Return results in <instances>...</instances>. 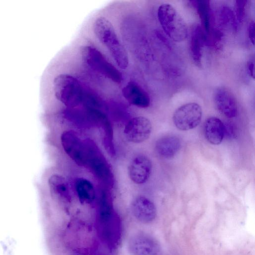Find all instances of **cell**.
<instances>
[{"mask_svg":"<svg viewBox=\"0 0 255 255\" xmlns=\"http://www.w3.org/2000/svg\"><path fill=\"white\" fill-rule=\"evenodd\" d=\"M249 37L252 44L255 42V23L253 20L250 22L249 26Z\"/></svg>","mask_w":255,"mask_h":255,"instance_id":"18","label":"cell"},{"mask_svg":"<svg viewBox=\"0 0 255 255\" xmlns=\"http://www.w3.org/2000/svg\"><path fill=\"white\" fill-rule=\"evenodd\" d=\"M151 131L152 125L150 120L143 116H136L126 123L123 129V135L128 142L138 144L146 140Z\"/></svg>","mask_w":255,"mask_h":255,"instance_id":"5","label":"cell"},{"mask_svg":"<svg viewBox=\"0 0 255 255\" xmlns=\"http://www.w3.org/2000/svg\"><path fill=\"white\" fill-rule=\"evenodd\" d=\"M76 196L82 204L92 203L96 198V190L93 183L87 178L77 177L74 183Z\"/></svg>","mask_w":255,"mask_h":255,"instance_id":"13","label":"cell"},{"mask_svg":"<svg viewBox=\"0 0 255 255\" xmlns=\"http://www.w3.org/2000/svg\"><path fill=\"white\" fill-rule=\"evenodd\" d=\"M214 100L218 110L225 116L233 118L238 114V106L233 93L228 89L220 87L214 93Z\"/></svg>","mask_w":255,"mask_h":255,"instance_id":"11","label":"cell"},{"mask_svg":"<svg viewBox=\"0 0 255 255\" xmlns=\"http://www.w3.org/2000/svg\"><path fill=\"white\" fill-rule=\"evenodd\" d=\"M46 190L50 196L63 203H68L72 199L70 185L66 178L60 173L51 172L46 177Z\"/></svg>","mask_w":255,"mask_h":255,"instance_id":"8","label":"cell"},{"mask_svg":"<svg viewBox=\"0 0 255 255\" xmlns=\"http://www.w3.org/2000/svg\"><path fill=\"white\" fill-rule=\"evenodd\" d=\"M151 160L146 155L137 154L131 158L127 167L129 181L135 185H142L148 180L152 171Z\"/></svg>","mask_w":255,"mask_h":255,"instance_id":"6","label":"cell"},{"mask_svg":"<svg viewBox=\"0 0 255 255\" xmlns=\"http://www.w3.org/2000/svg\"><path fill=\"white\" fill-rule=\"evenodd\" d=\"M130 210L138 222L147 224L152 222L156 216V209L153 202L143 195L135 196L130 203Z\"/></svg>","mask_w":255,"mask_h":255,"instance_id":"9","label":"cell"},{"mask_svg":"<svg viewBox=\"0 0 255 255\" xmlns=\"http://www.w3.org/2000/svg\"><path fill=\"white\" fill-rule=\"evenodd\" d=\"M50 92L57 101L66 105H76L81 103L83 88L81 81L68 73H59L51 82Z\"/></svg>","mask_w":255,"mask_h":255,"instance_id":"2","label":"cell"},{"mask_svg":"<svg viewBox=\"0 0 255 255\" xmlns=\"http://www.w3.org/2000/svg\"><path fill=\"white\" fill-rule=\"evenodd\" d=\"M202 109L196 103H189L179 107L173 115V122L177 128L188 130L196 128L201 122Z\"/></svg>","mask_w":255,"mask_h":255,"instance_id":"4","label":"cell"},{"mask_svg":"<svg viewBox=\"0 0 255 255\" xmlns=\"http://www.w3.org/2000/svg\"><path fill=\"white\" fill-rule=\"evenodd\" d=\"M127 248L130 255H159L160 252L159 244L155 239L140 232L130 236Z\"/></svg>","mask_w":255,"mask_h":255,"instance_id":"7","label":"cell"},{"mask_svg":"<svg viewBox=\"0 0 255 255\" xmlns=\"http://www.w3.org/2000/svg\"><path fill=\"white\" fill-rule=\"evenodd\" d=\"M181 147L180 139L174 135H167L158 139L155 143V150L161 156L171 158Z\"/></svg>","mask_w":255,"mask_h":255,"instance_id":"14","label":"cell"},{"mask_svg":"<svg viewBox=\"0 0 255 255\" xmlns=\"http://www.w3.org/2000/svg\"><path fill=\"white\" fill-rule=\"evenodd\" d=\"M203 35L199 26H195L192 30L190 39V49L192 59L200 66L202 57Z\"/></svg>","mask_w":255,"mask_h":255,"instance_id":"15","label":"cell"},{"mask_svg":"<svg viewBox=\"0 0 255 255\" xmlns=\"http://www.w3.org/2000/svg\"><path fill=\"white\" fill-rule=\"evenodd\" d=\"M157 15L163 30L171 39L181 42L186 39L188 34L186 24L173 6L168 3L161 4Z\"/></svg>","mask_w":255,"mask_h":255,"instance_id":"3","label":"cell"},{"mask_svg":"<svg viewBox=\"0 0 255 255\" xmlns=\"http://www.w3.org/2000/svg\"><path fill=\"white\" fill-rule=\"evenodd\" d=\"M247 1H237V13L239 20H241L244 13L245 4Z\"/></svg>","mask_w":255,"mask_h":255,"instance_id":"17","label":"cell"},{"mask_svg":"<svg viewBox=\"0 0 255 255\" xmlns=\"http://www.w3.org/2000/svg\"><path fill=\"white\" fill-rule=\"evenodd\" d=\"M195 6L201 19L202 23L207 33H209L210 26V5L208 0H195Z\"/></svg>","mask_w":255,"mask_h":255,"instance_id":"16","label":"cell"},{"mask_svg":"<svg viewBox=\"0 0 255 255\" xmlns=\"http://www.w3.org/2000/svg\"><path fill=\"white\" fill-rule=\"evenodd\" d=\"M122 93L125 100L130 106L146 108L150 105V99L148 94L135 81H128L123 88Z\"/></svg>","mask_w":255,"mask_h":255,"instance_id":"10","label":"cell"},{"mask_svg":"<svg viewBox=\"0 0 255 255\" xmlns=\"http://www.w3.org/2000/svg\"><path fill=\"white\" fill-rule=\"evenodd\" d=\"M204 134L206 139L214 145L220 144L224 137V125L214 117L207 119L204 124Z\"/></svg>","mask_w":255,"mask_h":255,"instance_id":"12","label":"cell"},{"mask_svg":"<svg viewBox=\"0 0 255 255\" xmlns=\"http://www.w3.org/2000/svg\"><path fill=\"white\" fill-rule=\"evenodd\" d=\"M92 27L94 34L109 52L115 63L119 68L126 69L129 64L128 53L112 22L107 17L99 16L94 20Z\"/></svg>","mask_w":255,"mask_h":255,"instance_id":"1","label":"cell"},{"mask_svg":"<svg viewBox=\"0 0 255 255\" xmlns=\"http://www.w3.org/2000/svg\"><path fill=\"white\" fill-rule=\"evenodd\" d=\"M248 69L249 73L251 76L254 79V63L250 62L248 63Z\"/></svg>","mask_w":255,"mask_h":255,"instance_id":"19","label":"cell"}]
</instances>
